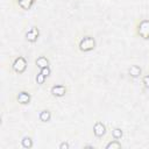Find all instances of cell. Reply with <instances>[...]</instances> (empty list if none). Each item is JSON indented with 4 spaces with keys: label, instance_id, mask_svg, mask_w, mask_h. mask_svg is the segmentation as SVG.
Returning <instances> with one entry per match:
<instances>
[{
    "label": "cell",
    "instance_id": "cell-16",
    "mask_svg": "<svg viewBox=\"0 0 149 149\" xmlns=\"http://www.w3.org/2000/svg\"><path fill=\"white\" fill-rule=\"evenodd\" d=\"M141 84L144 88L149 90V73H144L141 76Z\"/></svg>",
    "mask_w": 149,
    "mask_h": 149
},
{
    "label": "cell",
    "instance_id": "cell-1",
    "mask_svg": "<svg viewBox=\"0 0 149 149\" xmlns=\"http://www.w3.org/2000/svg\"><path fill=\"white\" fill-rule=\"evenodd\" d=\"M97 41L92 35H83L77 41V48L80 52H91L95 49Z\"/></svg>",
    "mask_w": 149,
    "mask_h": 149
},
{
    "label": "cell",
    "instance_id": "cell-4",
    "mask_svg": "<svg viewBox=\"0 0 149 149\" xmlns=\"http://www.w3.org/2000/svg\"><path fill=\"white\" fill-rule=\"evenodd\" d=\"M40 34H41V33H40L38 27H37V26H33V27H30V28L26 31L24 38H26V41H27L28 43L34 44V43H36L37 40L40 38Z\"/></svg>",
    "mask_w": 149,
    "mask_h": 149
},
{
    "label": "cell",
    "instance_id": "cell-3",
    "mask_svg": "<svg viewBox=\"0 0 149 149\" xmlns=\"http://www.w3.org/2000/svg\"><path fill=\"white\" fill-rule=\"evenodd\" d=\"M27 68H28V62H27L26 57H23L21 55L14 57V59L10 63V70H12V72H14L16 74L24 73Z\"/></svg>",
    "mask_w": 149,
    "mask_h": 149
},
{
    "label": "cell",
    "instance_id": "cell-14",
    "mask_svg": "<svg viewBox=\"0 0 149 149\" xmlns=\"http://www.w3.org/2000/svg\"><path fill=\"white\" fill-rule=\"evenodd\" d=\"M112 139H115V140H121L122 136H123V130L120 128V127H113L112 128Z\"/></svg>",
    "mask_w": 149,
    "mask_h": 149
},
{
    "label": "cell",
    "instance_id": "cell-6",
    "mask_svg": "<svg viewBox=\"0 0 149 149\" xmlns=\"http://www.w3.org/2000/svg\"><path fill=\"white\" fill-rule=\"evenodd\" d=\"M69 88L64 84H55L50 87V94L55 98H63L68 93Z\"/></svg>",
    "mask_w": 149,
    "mask_h": 149
},
{
    "label": "cell",
    "instance_id": "cell-2",
    "mask_svg": "<svg viewBox=\"0 0 149 149\" xmlns=\"http://www.w3.org/2000/svg\"><path fill=\"white\" fill-rule=\"evenodd\" d=\"M135 35L144 41H149V19L137 20L134 27Z\"/></svg>",
    "mask_w": 149,
    "mask_h": 149
},
{
    "label": "cell",
    "instance_id": "cell-7",
    "mask_svg": "<svg viewBox=\"0 0 149 149\" xmlns=\"http://www.w3.org/2000/svg\"><path fill=\"white\" fill-rule=\"evenodd\" d=\"M92 130H93V135L97 139H102L106 135V133H107V127H106V125L102 121H99L98 120V121H95L93 123Z\"/></svg>",
    "mask_w": 149,
    "mask_h": 149
},
{
    "label": "cell",
    "instance_id": "cell-11",
    "mask_svg": "<svg viewBox=\"0 0 149 149\" xmlns=\"http://www.w3.org/2000/svg\"><path fill=\"white\" fill-rule=\"evenodd\" d=\"M51 116H52V114L49 108H43L38 113V120L41 122H49L51 120Z\"/></svg>",
    "mask_w": 149,
    "mask_h": 149
},
{
    "label": "cell",
    "instance_id": "cell-18",
    "mask_svg": "<svg viewBox=\"0 0 149 149\" xmlns=\"http://www.w3.org/2000/svg\"><path fill=\"white\" fill-rule=\"evenodd\" d=\"M58 148L59 149H68V148H70V144L68 143V142H62V143H59V146H58Z\"/></svg>",
    "mask_w": 149,
    "mask_h": 149
},
{
    "label": "cell",
    "instance_id": "cell-10",
    "mask_svg": "<svg viewBox=\"0 0 149 149\" xmlns=\"http://www.w3.org/2000/svg\"><path fill=\"white\" fill-rule=\"evenodd\" d=\"M35 65H36V68H38V70L50 66V59L44 55H40L35 58Z\"/></svg>",
    "mask_w": 149,
    "mask_h": 149
},
{
    "label": "cell",
    "instance_id": "cell-15",
    "mask_svg": "<svg viewBox=\"0 0 149 149\" xmlns=\"http://www.w3.org/2000/svg\"><path fill=\"white\" fill-rule=\"evenodd\" d=\"M45 80H47V77H45L41 71H38L37 74L35 76V81H36V84L41 86V85H43V84L45 83Z\"/></svg>",
    "mask_w": 149,
    "mask_h": 149
},
{
    "label": "cell",
    "instance_id": "cell-9",
    "mask_svg": "<svg viewBox=\"0 0 149 149\" xmlns=\"http://www.w3.org/2000/svg\"><path fill=\"white\" fill-rule=\"evenodd\" d=\"M128 76L130 78H133V79L141 78V76H142V69H141V66H139L137 64H132L128 68Z\"/></svg>",
    "mask_w": 149,
    "mask_h": 149
},
{
    "label": "cell",
    "instance_id": "cell-8",
    "mask_svg": "<svg viewBox=\"0 0 149 149\" xmlns=\"http://www.w3.org/2000/svg\"><path fill=\"white\" fill-rule=\"evenodd\" d=\"M13 1H14L15 6L19 9L27 12V10H30L34 7V5L36 3L37 0H13Z\"/></svg>",
    "mask_w": 149,
    "mask_h": 149
},
{
    "label": "cell",
    "instance_id": "cell-12",
    "mask_svg": "<svg viewBox=\"0 0 149 149\" xmlns=\"http://www.w3.org/2000/svg\"><path fill=\"white\" fill-rule=\"evenodd\" d=\"M20 144H21V147L24 148V149H30V148H33V146H34L33 137H31L30 135H24V136L21 139Z\"/></svg>",
    "mask_w": 149,
    "mask_h": 149
},
{
    "label": "cell",
    "instance_id": "cell-13",
    "mask_svg": "<svg viewBox=\"0 0 149 149\" xmlns=\"http://www.w3.org/2000/svg\"><path fill=\"white\" fill-rule=\"evenodd\" d=\"M121 147H122L121 142H120L119 140H115V139L108 140V142L105 144V148H106V149H119V148H121Z\"/></svg>",
    "mask_w": 149,
    "mask_h": 149
},
{
    "label": "cell",
    "instance_id": "cell-5",
    "mask_svg": "<svg viewBox=\"0 0 149 149\" xmlns=\"http://www.w3.org/2000/svg\"><path fill=\"white\" fill-rule=\"evenodd\" d=\"M15 100L19 105L21 106H26V105H29L30 101H31V93L27 90H22V91H19L15 95Z\"/></svg>",
    "mask_w": 149,
    "mask_h": 149
},
{
    "label": "cell",
    "instance_id": "cell-17",
    "mask_svg": "<svg viewBox=\"0 0 149 149\" xmlns=\"http://www.w3.org/2000/svg\"><path fill=\"white\" fill-rule=\"evenodd\" d=\"M40 71L48 78V77H50L51 76V68L50 66H47V68H43V69H40Z\"/></svg>",
    "mask_w": 149,
    "mask_h": 149
}]
</instances>
